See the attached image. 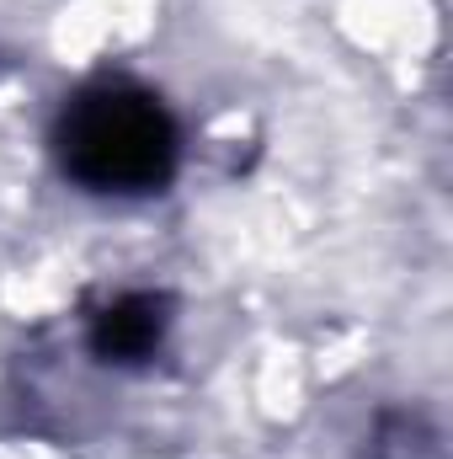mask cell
Masks as SVG:
<instances>
[{
  "label": "cell",
  "instance_id": "7a4b0ae2",
  "mask_svg": "<svg viewBox=\"0 0 453 459\" xmlns=\"http://www.w3.org/2000/svg\"><path fill=\"white\" fill-rule=\"evenodd\" d=\"M166 326H171L166 299H155V294H123V299H113L97 316L91 347L107 363H139V358H150L155 347L166 342Z\"/></svg>",
  "mask_w": 453,
  "mask_h": 459
},
{
  "label": "cell",
  "instance_id": "6da1fadb",
  "mask_svg": "<svg viewBox=\"0 0 453 459\" xmlns=\"http://www.w3.org/2000/svg\"><path fill=\"white\" fill-rule=\"evenodd\" d=\"M64 171L97 193H155L176 166V128L166 108L128 86H97L59 123Z\"/></svg>",
  "mask_w": 453,
  "mask_h": 459
}]
</instances>
